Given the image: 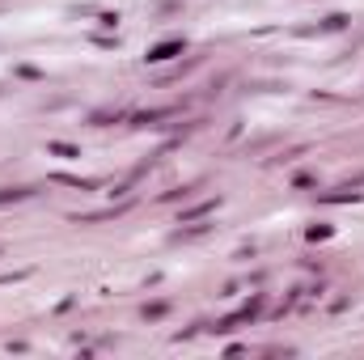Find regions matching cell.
Returning a JSON list of instances; mask_svg holds the SVG:
<instances>
[{
  "mask_svg": "<svg viewBox=\"0 0 364 360\" xmlns=\"http://www.w3.org/2000/svg\"><path fill=\"white\" fill-rule=\"evenodd\" d=\"M174 51H178V43H166V47H157V51H152L148 59H170Z\"/></svg>",
  "mask_w": 364,
  "mask_h": 360,
  "instance_id": "6da1fadb",
  "label": "cell"
}]
</instances>
